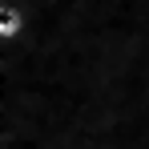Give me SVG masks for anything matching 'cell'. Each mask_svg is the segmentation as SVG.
<instances>
[{
    "instance_id": "6da1fadb",
    "label": "cell",
    "mask_w": 149,
    "mask_h": 149,
    "mask_svg": "<svg viewBox=\"0 0 149 149\" xmlns=\"http://www.w3.org/2000/svg\"><path fill=\"white\" fill-rule=\"evenodd\" d=\"M28 32V8L16 0H0V45H16Z\"/></svg>"
}]
</instances>
